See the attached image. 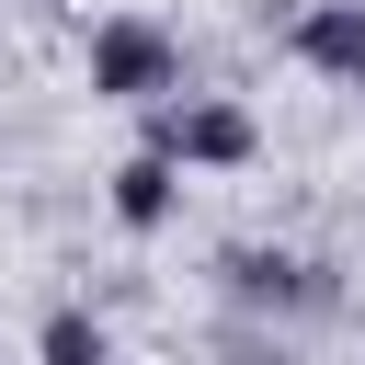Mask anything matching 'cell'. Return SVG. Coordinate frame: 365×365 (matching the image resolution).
<instances>
[{
    "label": "cell",
    "instance_id": "2",
    "mask_svg": "<svg viewBox=\"0 0 365 365\" xmlns=\"http://www.w3.org/2000/svg\"><path fill=\"white\" fill-rule=\"evenodd\" d=\"M148 148H171L182 171H240V160L262 148V125H251L240 103H182V91H160V103H148Z\"/></svg>",
    "mask_w": 365,
    "mask_h": 365
},
{
    "label": "cell",
    "instance_id": "4",
    "mask_svg": "<svg viewBox=\"0 0 365 365\" xmlns=\"http://www.w3.org/2000/svg\"><path fill=\"white\" fill-rule=\"evenodd\" d=\"M171 205H182V160H171V148H137V160L114 171V217H125V228H171Z\"/></svg>",
    "mask_w": 365,
    "mask_h": 365
},
{
    "label": "cell",
    "instance_id": "1",
    "mask_svg": "<svg viewBox=\"0 0 365 365\" xmlns=\"http://www.w3.org/2000/svg\"><path fill=\"white\" fill-rule=\"evenodd\" d=\"M91 91L103 103H160V91H182V46L160 23L114 11V23H91Z\"/></svg>",
    "mask_w": 365,
    "mask_h": 365
},
{
    "label": "cell",
    "instance_id": "5",
    "mask_svg": "<svg viewBox=\"0 0 365 365\" xmlns=\"http://www.w3.org/2000/svg\"><path fill=\"white\" fill-rule=\"evenodd\" d=\"M46 354H57V365H80V354L103 365V319H80V308H68V319H46Z\"/></svg>",
    "mask_w": 365,
    "mask_h": 365
},
{
    "label": "cell",
    "instance_id": "3",
    "mask_svg": "<svg viewBox=\"0 0 365 365\" xmlns=\"http://www.w3.org/2000/svg\"><path fill=\"white\" fill-rule=\"evenodd\" d=\"M297 57L308 68H331V80H354L365 91V0H319L308 23H297Z\"/></svg>",
    "mask_w": 365,
    "mask_h": 365
}]
</instances>
